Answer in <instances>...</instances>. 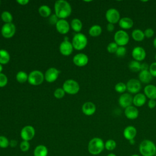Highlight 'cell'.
<instances>
[{
  "label": "cell",
  "mask_w": 156,
  "mask_h": 156,
  "mask_svg": "<svg viewBox=\"0 0 156 156\" xmlns=\"http://www.w3.org/2000/svg\"><path fill=\"white\" fill-rule=\"evenodd\" d=\"M54 10L55 14L60 19L66 18L71 13V7L70 4L64 0L57 1L54 4Z\"/></svg>",
  "instance_id": "cell-1"
},
{
  "label": "cell",
  "mask_w": 156,
  "mask_h": 156,
  "mask_svg": "<svg viewBox=\"0 0 156 156\" xmlns=\"http://www.w3.org/2000/svg\"><path fill=\"white\" fill-rule=\"evenodd\" d=\"M105 149V143L99 137L92 138L88 144V152L93 155L100 154Z\"/></svg>",
  "instance_id": "cell-2"
},
{
  "label": "cell",
  "mask_w": 156,
  "mask_h": 156,
  "mask_svg": "<svg viewBox=\"0 0 156 156\" xmlns=\"http://www.w3.org/2000/svg\"><path fill=\"white\" fill-rule=\"evenodd\" d=\"M139 152L143 156H154L156 154V145L150 140H144L139 145Z\"/></svg>",
  "instance_id": "cell-3"
},
{
  "label": "cell",
  "mask_w": 156,
  "mask_h": 156,
  "mask_svg": "<svg viewBox=\"0 0 156 156\" xmlns=\"http://www.w3.org/2000/svg\"><path fill=\"white\" fill-rule=\"evenodd\" d=\"M87 43L88 40L86 36L82 33H78L76 34L74 36L72 41L73 48L78 51L84 49L86 47Z\"/></svg>",
  "instance_id": "cell-4"
},
{
  "label": "cell",
  "mask_w": 156,
  "mask_h": 156,
  "mask_svg": "<svg viewBox=\"0 0 156 156\" xmlns=\"http://www.w3.org/2000/svg\"><path fill=\"white\" fill-rule=\"evenodd\" d=\"M114 41L118 46H125L129 41V35L124 30H118L114 34Z\"/></svg>",
  "instance_id": "cell-5"
},
{
  "label": "cell",
  "mask_w": 156,
  "mask_h": 156,
  "mask_svg": "<svg viewBox=\"0 0 156 156\" xmlns=\"http://www.w3.org/2000/svg\"><path fill=\"white\" fill-rule=\"evenodd\" d=\"M63 89L65 93L69 94H75L79 92L80 87L76 81L69 79L63 83Z\"/></svg>",
  "instance_id": "cell-6"
},
{
  "label": "cell",
  "mask_w": 156,
  "mask_h": 156,
  "mask_svg": "<svg viewBox=\"0 0 156 156\" xmlns=\"http://www.w3.org/2000/svg\"><path fill=\"white\" fill-rule=\"evenodd\" d=\"M44 79L43 74L38 70H34L30 72L28 76V82L33 85H40Z\"/></svg>",
  "instance_id": "cell-7"
},
{
  "label": "cell",
  "mask_w": 156,
  "mask_h": 156,
  "mask_svg": "<svg viewBox=\"0 0 156 156\" xmlns=\"http://www.w3.org/2000/svg\"><path fill=\"white\" fill-rule=\"evenodd\" d=\"M127 90L130 94H137L140 93L141 90V83L138 79H129L127 83Z\"/></svg>",
  "instance_id": "cell-8"
},
{
  "label": "cell",
  "mask_w": 156,
  "mask_h": 156,
  "mask_svg": "<svg viewBox=\"0 0 156 156\" xmlns=\"http://www.w3.org/2000/svg\"><path fill=\"white\" fill-rule=\"evenodd\" d=\"M105 18L108 23L115 24L118 23L121 19L120 13L116 9L110 8L106 11Z\"/></svg>",
  "instance_id": "cell-9"
},
{
  "label": "cell",
  "mask_w": 156,
  "mask_h": 156,
  "mask_svg": "<svg viewBox=\"0 0 156 156\" xmlns=\"http://www.w3.org/2000/svg\"><path fill=\"white\" fill-rule=\"evenodd\" d=\"M35 131L34 128L32 126H26L21 130L20 136L23 140L30 141L35 136Z\"/></svg>",
  "instance_id": "cell-10"
},
{
  "label": "cell",
  "mask_w": 156,
  "mask_h": 156,
  "mask_svg": "<svg viewBox=\"0 0 156 156\" xmlns=\"http://www.w3.org/2000/svg\"><path fill=\"white\" fill-rule=\"evenodd\" d=\"M118 104L121 107L126 108L133 104V96L129 93H122L119 97Z\"/></svg>",
  "instance_id": "cell-11"
},
{
  "label": "cell",
  "mask_w": 156,
  "mask_h": 156,
  "mask_svg": "<svg viewBox=\"0 0 156 156\" xmlns=\"http://www.w3.org/2000/svg\"><path fill=\"white\" fill-rule=\"evenodd\" d=\"M132 57L134 60L141 62L144 60L146 57V52L141 46H135L132 51Z\"/></svg>",
  "instance_id": "cell-12"
},
{
  "label": "cell",
  "mask_w": 156,
  "mask_h": 156,
  "mask_svg": "<svg viewBox=\"0 0 156 156\" xmlns=\"http://www.w3.org/2000/svg\"><path fill=\"white\" fill-rule=\"evenodd\" d=\"M16 27L13 23H5L2 27L1 34L4 38H9L14 35Z\"/></svg>",
  "instance_id": "cell-13"
},
{
  "label": "cell",
  "mask_w": 156,
  "mask_h": 156,
  "mask_svg": "<svg viewBox=\"0 0 156 156\" xmlns=\"http://www.w3.org/2000/svg\"><path fill=\"white\" fill-rule=\"evenodd\" d=\"M59 50L62 55L68 56L72 53L73 51V46L71 43H70L68 40H65L61 43Z\"/></svg>",
  "instance_id": "cell-14"
},
{
  "label": "cell",
  "mask_w": 156,
  "mask_h": 156,
  "mask_svg": "<svg viewBox=\"0 0 156 156\" xmlns=\"http://www.w3.org/2000/svg\"><path fill=\"white\" fill-rule=\"evenodd\" d=\"M124 115L125 116L130 120H133L136 119L139 115V111L137 107L134 105H130L126 108H124Z\"/></svg>",
  "instance_id": "cell-15"
},
{
  "label": "cell",
  "mask_w": 156,
  "mask_h": 156,
  "mask_svg": "<svg viewBox=\"0 0 156 156\" xmlns=\"http://www.w3.org/2000/svg\"><path fill=\"white\" fill-rule=\"evenodd\" d=\"M59 73L60 71L55 68H50L46 71L44 79L48 82H53L57 79Z\"/></svg>",
  "instance_id": "cell-16"
},
{
  "label": "cell",
  "mask_w": 156,
  "mask_h": 156,
  "mask_svg": "<svg viewBox=\"0 0 156 156\" xmlns=\"http://www.w3.org/2000/svg\"><path fill=\"white\" fill-rule=\"evenodd\" d=\"M136 129L133 126H128L126 127L123 130L124 137L129 141L134 140V138L136 136Z\"/></svg>",
  "instance_id": "cell-17"
},
{
  "label": "cell",
  "mask_w": 156,
  "mask_h": 156,
  "mask_svg": "<svg viewBox=\"0 0 156 156\" xmlns=\"http://www.w3.org/2000/svg\"><path fill=\"white\" fill-rule=\"evenodd\" d=\"M144 94L149 99L156 100V86L153 84L146 85L143 90Z\"/></svg>",
  "instance_id": "cell-18"
},
{
  "label": "cell",
  "mask_w": 156,
  "mask_h": 156,
  "mask_svg": "<svg viewBox=\"0 0 156 156\" xmlns=\"http://www.w3.org/2000/svg\"><path fill=\"white\" fill-rule=\"evenodd\" d=\"M73 62L78 66H83L88 63V57L85 54L79 53L73 57Z\"/></svg>",
  "instance_id": "cell-19"
},
{
  "label": "cell",
  "mask_w": 156,
  "mask_h": 156,
  "mask_svg": "<svg viewBox=\"0 0 156 156\" xmlns=\"http://www.w3.org/2000/svg\"><path fill=\"white\" fill-rule=\"evenodd\" d=\"M57 31L62 34H66L69 30V23L63 19L59 20L55 24Z\"/></svg>",
  "instance_id": "cell-20"
},
{
  "label": "cell",
  "mask_w": 156,
  "mask_h": 156,
  "mask_svg": "<svg viewBox=\"0 0 156 156\" xmlns=\"http://www.w3.org/2000/svg\"><path fill=\"white\" fill-rule=\"evenodd\" d=\"M146 98L144 93H138L133 97V104L136 107H141L146 104Z\"/></svg>",
  "instance_id": "cell-21"
},
{
  "label": "cell",
  "mask_w": 156,
  "mask_h": 156,
  "mask_svg": "<svg viewBox=\"0 0 156 156\" xmlns=\"http://www.w3.org/2000/svg\"><path fill=\"white\" fill-rule=\"evenodd\" d=\"M96 105L91 102H87L84 103L82 107V112L87 116L93 115L96 112Z\"/></svg>",
  "instance_id": "cell-22"
},
{
  "label": "cell",
  "mask_w": 156,
  "mask_h": 156,
  "mask_svg": "<svg viewBox=\"0 0 156 156\" xmlns=\"http://www.w3.org/2000/svg\"><path fill=\"white\" fill-rule=\"evenodd\" d=\"M118 24L122 30H125L130 29L133 27V21L132 19L129 17H122L119 20Z\"/></svg>",
  "instance_id": "cell-23"
},
{
  "label": "cell",
  "mask_w": 156,
  "mask_h": 156,
  "mask_svg": "<svg viewBox=\"0 0 156 156\" xmlns=\"http://www.w3.org/2000/svg\"><path fill=\"white\" fill-rule=\"evenodd\" d=\"M153 77L149 73V70L141 71L138 74V80L141 83L145 84H149V83L152 80Z\"/></svg>",
  "instance_id": "cell-24"
},
{
  "label": "cell",
  "mask_w": 156,
  "mask_h": 156,
  "mask_svg": "<svg viewBox=\"0 0 156 156\" xmlns=\"http://www.w3.org/2000/svg\"><path fill=\"white\" fill-rule=\"evenodd\" d=\"M48 149L43 144L37 146L34 150V156H48Z\"/></svg>",
  "instance_id": "cell-25"
},
{
  "label": "cell",
  "mask_w": 156,
  "mask_h": 156,
  "mask_svg": "<svg viewBox=\"0 0 156 156\" xmlns=\"http://www.w3.org/2000/svg\"><path fill=\"white\" fill-rule=\"evenodd\" d=\"M132 37L133 40L137 42H140L143 41L145 38L144 31L140 29H135L132 32Z\"/></svg>",
  "instance_id": "cell-26"
},
{
  "label": "cell",
  "mask_w": 156,
  "mask_h": 156,
  "mask_svg": "<svg viewBox=\"0 0 156 156\" xmlns=\"http://www.w3.org/2000/svg\"><path fill=\"white\" fill-rule=\"evenodd\" d=\"M102 28L100 26L95 24L92 26L89 29V34L92 37H98L102 33Z\"/></svg>",
  "instance_id": "cell-27"
},
{
  "label": "cell",
  "mask_w": 156,
  "mask_h": 156,
  "mask_svg": "<svg viewBox=\"0 0 156 156\" xmlns=\"http://www.w3.org/2000/svg\"><path fill=\"white\" fill-rule=\"evenodd\" d=\"M129 68L130 71L133 73L140 72L141 71V63L136 60H132L129 63Z\"/></svg>",
  "instance_id": "cell-28"
},
{
  "label": "cell",
  "mask_w": 156,
  "mask_h": 156,
  "mask_svg": "<svg viewBox=\"0 0 156 156\" xmlns=\"http://www.w3.org/2000/svg\"><path fill=\"white\" fill-rule=\"evenodd\" d=\"M9 60H10V55L9 52L4 49H1L0 50V64L5 65L9 62Z\"/></svg>",
  "instance_id": "cell-29"
},
{
  "label": "cell",
  "mask_w": 156,
  "mask_h": 156,
  "mask_svg": "<svg viewBox=\"0 0 156 156\" xmlns=\"http://www.w3.org/2000/svg\"><path fill=\"white\" fill-rule=\"evenodd\" d=\"M71 28L73 29V30H74L75 32H79L82 29V23L80 20L77 18H74L71 21Z\"/></svg>",
  "instance_id": "cell-30"
},
{
  "label": "cell",
  "mask_w": 156,
  "mask_h": 156,
  "mask_svg": "<svg viewBox=\"0 0 156 156\" xmlns=\"http://www.w3.org/2000/svg\"><path fill=\"white\" fill-rule=\"evenodd\" d=\"M38 12L41 16L46 18L51 15V10L48 5H43L40 7V8L38 9Z\"/></svg>",
  "instance_id": "cell-31"
},
{
  "label": "cell",
  "mask_w": 156,
  "mask_h": 156,
  "mask_svg": "<svg viewBox=\"0 0 156 156\" xmlns=\"http://www.w3.org/2000/svg\"><path fill=\"white\" fill-rule=\"evenodd\" d=\"M115 90L120 94L124 93L127 90V87H126V83L122 82H119L117 83L115 85Z\"/></svg>",
  "instance_id": "cell-32"
},
{
  "label": "cell",
  "mask_w": 156,
  "mask_h": 156,
  "mask_svg": "<svg viewBox=\"0 0 156 156\" xmlns=\"http://www.w3.org/2000/svg\"><path fill=\"white\" fill-rule=\"evenodd\" d=\"M16 79L19 83H24L28 80V76L24 71H19L16 76Z\"/></svg>",
  "instance_id": "cell-33"
},
{
  "label": "cell",
  "mask_w": 156,
  "mask_h": 156,
  "mask_svg": "<svg viewBox=\"0 0 156 156\" xmlns=\"http://www.w3.org/2000/svg\"><path fill=\"white\" fill-rule=\"evenodd\" d=\"M116 142L113 139H109L105 143V149L107 151H113L116 147Z\"/></svg>",
  "instance_id": "cell-34"
},
{
  "label": "cell",
  "mask_w": 156,
  "mask_h": 156,
  "mask_svg": "<svg viewBox=\"0 0 156 156\" xmlns=\"http://www.w3.org/2000/svg\"><path fill=\"white\" fill-rule=\"evenodd\" d=\"M1 18L2 21L6 23H11L13 20L12 14L7 11H4L1 14Z\"/></svg>",
  "instance_id": "cell-35"
},
{
  "label": "cell",
  "mask_w": 156,
  "mask_h": 156,
  "mask_svg": "<svg viewBox=\"0 0 156 156\" xmlns=\"http://www.w3.org/2000/svg\"><path fill=\"white\" fill-rule=\"evenodd\" d=\"M118 48V44L115 41H113L108 43V44L107 46V50L110 54H114V53L115 54Z\"/></svg>",
  "instance_id": "cell-36"
},
{
  "label": "cell",
  "mask_w": 156,
  "mask_h": 156,
  "mask_svg": "<svg viewBox=\"0 0 156 156\" xmlns=\"http://www.w3.org/2000/svg\"><path fill=\"white\" fill-rule=\"evenodd\" d=\"M10 141L5 136H0V147L2 149L7 148L9 146Z\"/></svg>",
  "instance_id": "cell-37"
},
{
  "label": "cell",
  "mask_w": 156,
  "mask_h": 156,
  "mask_svg": "<svg viewBox=\"0 0 156 156\" xmlns=\"http://www.w3.org/2000/svg\"><path fill=\"white\" fill-rule=\"evenodd\" d=\"M127 52V49L125 46H118L115 54L118 57H123Z\"/></svg>",
  "instance_id": "cell-38"
},
{
  "label": "cell",
  "mask_w": 156,
  "mask_h": 156,
  "mask_svg": "<svg viewBox=\"0 0 156 156\" xmlns=\"http://www.w3.org/2000/svg\"><path fill=\"white\" fill-rule=\"evenodd\" d=\"M20 149L22 152H27L30 149V143L27 141L23 140L20 144Z\"/></svg>",
  "instance_id": "cell-39"
},
{
  "label": "cell",
  "mask_w": 156,
  "mask_h": 156,
  "mask_svg": "<svg viewBox=\"0 0 156 156\" xmlns=\"http://www.w3.org/2000/svg\"><path fill=\"white\" fill-rule=\"evenodd\" d=\"M65 92L63 88H58L55 90V91L54 93V95L55 98H56L57 99H61L65 96Z\"/></svg>",
  "instance_id": "cell-40"
},
{
  "label": "cell",
  "mask_w": 156,
  "mask_h": 156,
  "mask_svg": "<svg viewBox=\"0 0 156 156\" xmlns=\"http://www.w3.org/2000/svg\"><path fill=\"white\" fill-rule=\"evenodd\" d=\"M149 71L153 77H156V62H152L149 65Z\"/></svg>",
  "instance_id": "cell-41"
},
{
  "label": "cell",
  "mask_w": 156,
  "mask_h": 156,
  "mask_svg": "<svg viewBox=\"0 0 156 156\" xmlns=\"http://www.w3.org/2000/svg\"><path fill=\"white\" fill-rule=\"evenodd\" d=\"M7 76L2 73H0V87H5L7 83Z\"/></svg>",
  "instance_id": "cell-42"
},
{
  "label": "cell",
  "mask_w": 156,
  "mask_h": 156,
  "mask_svg": "<svg viewBox=\"0 0 156 156\" xmlns=\"http://www.w3.org/2000/svg\"><path fill=\"white\" fill-rule=\"evenodd\" d=\"M144 34L145 37L147 38H150L154 36V30L152 28H147L144 30Z\"/></svg>",
  "instance_id": "cell-43"
},
{
  "label": "cell",
  "mask_w": 156,
  "mask_h": 156,
  "mask_svg": "<svg viewBox=\"0 0 156 156\" xmlns=\"http://www.w3.org/2000/svg\"><path fill=\"white\" fill-rule=\"evenodd\" d=\"M58 21V17L56 16L55 14L52 15L49 18V22L51 24H56Z\"/></svg>",
  "instance_id": "cell-44"
},
{
  "label": "cell",
  "mask_w": 156,
  "mask_h": 156,
  "mask_svg": "<svg viewBox=\"0 0 156 156\" xmlns=\"http://www.w3.org/2000/svg\"><path fill=\"white\" fill-rule=\"evenodd\" d=\"M147 106L149 108L153 109L156 107V100L155 99H149L147 102Z\"/></svg>",
  "instance_id": "cell-45"
},
{
  "label": "cell",
  "mask_w": 156,
  "mask_h": 156,
  "mask_svg": "<svg viewBox=\"0 0 156 156\" xmlns=\"http://www.w3.org/2000/svg\"><path fill=\"white\" fill-rule=\"evenodd\" d=\"M106 29L108 32H113L115 29V25L112 23H108L106 26Z\"/></svg>",
  "instance_id": "cell-46"
},
{
  "label": "cell",
  "mask_w": 156,
  "mask_h": 156,
  "mask_svg": "<svg viewBox=\"0 0 156 156\" xmlns=\"http://www.w3.org/2000/svg\"><path fill=\"white\" fill-rule=\"evenodd\" d=\"M149 65L147 63H141V71L149 70Z\"/></svg>",
  "instance_id": "cell-47"
},
{
  "label": "cell",
  "mask_w": 156,
  "mask_h": 156,
  "mask_svg": "<svg viewBox=\"0 0 156 156\" xmlns=\"http://www.w3.org/2000/svg\"><path fill=\"white\" fill-rule=\"evenodd\" d=\"M16 145H17V141H16L15 140H12L10 141L9 146H11L12 147H16Z\"/></svg>",
  "instance_id": "cell-48"
},
{
  "label": "cell",
  "mask_w": 156,
  "mask_h": 156,
  "mask_svg": "<svg viewBox=\"0 0 156 156\" xmlns=\"http://www.w3.org/2000/svg\"><path fill=\"white\" fill-rule=\"evenodd\" d=\"M16 2L18 4H20V5H26L29 1V0H17Z\"/></svg>",
  "instance_id": "cell-49"
},
{
  "label": "cell",
  "mask_w": 156,
  "mask_h": 156,
  "mask_svg": "<svg viewBox=\"0 0 156 156\" xmlns=\"http://www.w3.org/2000/svg\"><path fill=\"white\" fill-rule=\"evenodd\" d=\"M153 45H154V47L156 49V37L154 39V41H153Z\"/></svg>",
  "instance_id": "cell-50"
},
{
  "label": "cell",
  "mask_w": 156,
  "mask_h": 156,
  "mask_svg": "<svg viewBox=\"0 0 156 156\" xmlns=\"http://www.w3.org/2000/svg\"><path fill=\"white\" fill-rule=\"evenodd\" d=\"M107 156H117L116 154H113V153H110V154H108Z\"/></svg>",
  "instance_id": "cell-51"
},
{
  "label": "cell",
  "mask_w": 156,
  "mask_h": 156,
  "mask_svg": "<svg viewBox=\"0 0 156 156\" xmlns=\"http://www.w3.org/2000/svg\"><path fill=\"white\" fill-rule=\"evenodd\" d=\"M129 142H130V143L131 144H134V143H135V140H130Z\"/></svg>",
  "instance_id": "cell-52"
},
{
  "label": "cell",
  "mask_w": 156,
  "mask_h": 156,
  "mask_svg": "<svg viewBox=\"0 0 156 156\" xmlns=\"http://www.w3.org/2000/svg\"><path fill=\"white\" fill-rule=\"evenodd\" d=\"M2 71V66L1 64H0V73H1Z\"/></svg>",
  "instance_id": "cell-53"
},
{
  "label": "cell",
  "mask_w": 156,
  "mask_h": 156,
  "mask_svg": "<svg viewBox=\"0 0 156 156\" xmlns=\"http://www.w3.org/2000/svg\"><path fill=\"white\" fill-rule=\"evenodd\" d=\"M131 156H140V155H138V154H133V155H132Z\"/></svg>",
  "instance_id": "cell-54"
},
{
  "label": "cell",
  "mask_w": 156,
  "mask_h": 156,
  "mask_svg": "<svg viewBox=\"0 0 156 156\" xmlns=\"http://www.w3.org/2000/svg\"><path fill=\"white\" fill-rule=\"evenodd\" d=\"M155 62H156V54L155 55Z\"/></svg>",
  "instance_id": "cell-55"
},
{
  "label": "cell",
  "mask_w": 156,
  "mask_h": 156,
  "mask_svg": "<svg viewBox=\"0 0 156 156\" xmlns=\"http://www.w3.org/2000/svg\"><path fill=\"white\" fill-rule=\"evenodd\" d=\"M154 156H156V154H155V155H154Z\"/></svg>",
  "instance_id": "cell-56"
},
{
  "label": "cell",
  "mask_w": 156,
  "mask_h": 156,
  "mask_svg": "<svg viewBox=\"0 0 156 156\" xmlns=\"http://www.w3.org/2000/svg\"><path fill=\"white\" fill-rule=\"evenodd\" d=\"M0 3H1V1H0Z\"/></svg>",
  "instance_id": "cell-57"
}]
</instances>
